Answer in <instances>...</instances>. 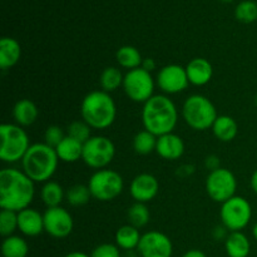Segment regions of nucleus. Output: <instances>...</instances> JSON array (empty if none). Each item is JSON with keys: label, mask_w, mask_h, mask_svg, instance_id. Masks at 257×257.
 I'll list each match as a JSON object with an SVG mask.
<instances>
[{"label": "nucleus", "mask_w": 257, "mask_h": 257, "mask_svg": "<svg viewBox=\"0 0 257 257\" xmlns=\"http://www.w3.org/2000/svg\"><path fill=\"white\" fill-rule=\"evenodd\" d=\"M34 181L24 171L4 168L0 171V207L2 210L20 212L34 200Z\"/></svg>", "instance_id": "nucleus-1"}, {"label": "nucleus", "mask_w": 257, "mask_h": 257, "mask_svg": "<svg viewBox=\"0 0 257 257\" xmlns=\"http://www.w3.org/2000/svg\"><path fill=\"white\" fill-rule=\"evenodd\" d=\"M177 122V107L167 95L156 94L143 104V127L146 131L155 135L156 137L173 133Z\"/></svg>", "instance_id": "nucleus-2"}, {"label": "nucleus", "mask_w": 257, "mask_h": 257, "mask_svg": "<svg viewBox=\"0 0 257 257\" xmlns=\"http://www.w3.org/2000/svg\"><path fill=\"white\" fill-rule=\"evenodd\" d=\"M83 120L93 130H105L114 123L117 117V105L109 93L94 90L88 93L80 104Z\"/></svg>", "instance_id": "nucleus-3"}, {"label": "nucleus", "mask_w": 257, "mask_h": 257, "mask_svg": "<svg viewBox=\"0 0 257 257\" xmlns=\"http://www.w3.org/2000/svg\"><path fill=\"white\" fill-rule=\"evenodd\" d=\"M55 148L47 143H34L29 147L22 160V167L25 175L34 182H48L58 168Z\"/></svg>", "instance_id": "nucleus-4"}, {"label": "nucleus", "mask_w": 257, "mask_h": 257, "mask_svg": "<svg viewBox=\"0 0 257 257\" xmlns=\"http://www.w3.org/2000/svg\"><path fill=\"white\" fill-rule=\"evenodd\" d=\"M182 117L192 130L207 131L212 128L218 115L216 107L207 97L192 94L183 103Z\"/></svg>", "instance_id": "nucleus-5"}, {"label": "nucleus", "mask_w": 257, "mask_h": 257, "mask_svg": "<svg viewBox=\"0 0 257 257\" xmlns=\"http://www.w3.org/2000/svg\"><path fill=\"white\" fill-rule=\"evenodd\" d=\"M0 160L7 163H15L24 158L30 145L28 133L23 127L13 123H4L0 125Z\"/></svg>", "instance_id": "nucleus-6"}, {"label": "nucleus", "mask_w": 257, "mask_h": 257, "mask_svg": "<svg viewBox=\"0 0 257 257\" xmlns=\"http://www.w3.org/2000/svg\"><path fill=\"white\" fill-rule=\"evenodd\" d=\"M92 197L102 202H108L122 193L123 178L113 170H98L93 173L88 182Z\"/></svg>", "instance_id": "nucleus-7"}, {"label": "nucleus", "mask_w": 257, "mask_h": 257, "mask_svg": "<svg viewBox=\"0 0 257 257\" xmlns=\"http://www.w3.org/2000/svg\"><path fill=\"white\" fill-rule=\"evenodd\" d=\"M222 225L230 232H237L247 227L252 217V207L245 197L233 196L222 203L220 210Z\"/></svg>", "instance_id": "nucleus-8"}, {"label": "nucleus", "mask_w": 257, "mask_h": 257, "mask_svg": "<svg viewBox=\"0 0 257 257\" xmlns=\"http://www.w3.org/2000/svg\"><path fill=\"white\" fill-rule=\"evenodd\" d=\"M115 155L114 143L104 136H92L83 145L82 160L94 170H103L113 161Z\"/></svg>", "instance_id": "nucleus-9"}, {"label": "nucleus", "mask_w": 257, "mask_h": 257, "mask_svg": "<svg viewBox=\"0 0 257 257\" xmlns=\"http://www.w3.org/2000/svg\"><path fill=\"white\" fill-rule=\"evenodd\" d=\"M122 87L127 97L136 103L145 104L155 95V79L152 74L142 67L128 70L124 75Z\"/></svg>", "instance_id": "nucleus-10"}, {"label": "nucleus", "mask_w": 257, "mask_h": 257, "mask_svg": "<svg viewBox=\"0 0 257 257\" xmlns=\"http://www.w3.org/2000/svg\"><path fill=\"white\" fill-rule=\"evenodd\" d=\"M237 190V181L235 175L227 168H218L212 171L206 178V191L211 200L223 203L235 196Z\"/></svg>", "instance_id": "nucleus-11"}, {"label": "nucleus", "mask_w": 257, "mask_h": 257, "mask_svg": "<svg viewBox=\"0 0 257 257\" xmlns=\"http://www.w3.org/2000/svg\"><path fill=\"white\" fill-rule=\"evenodd\" d=\"M141 257H171L173 245L171 238L160 231H148L141 237L137 247Z\"/></svg>", "instance_id": "nucleus-12"}, {"label": "nucleus", "mask_w": 257, "mask_h": 257, "mask_svg": "<svg viewBox=\"0 0 257 257\" xmlns=\"http://www.w3.org/2000/svg\"><path fill=\"white\" fill-rule=\"evenodd\" d=\"M44 231L54 238H65L72 233L74 221L63 207L48 208L44 212Z\"/></svg>", "instance_id": "nucleus-13"}, {"label": "nucleus", "mask_w": 257, "mask_h": 257, "mask_svg": "<svg viewBox=\"0 0 257 257\" xmlns=\"http://www.w3.org/2000/svg\"><path fill=\"white\" fill-rule=\"evenodd\" d=\"M190 84L186 68L178 64H168L161 68L157 74V85L166 94L183 92Z\"/></svg>", "instance_id": "nucleus-14"}, {"label": "nucleus", "mask_w": 257, "mask_h": 257, "mask_svg": "<svg viewBox=\"0 0 257 257\" xmlns=\"http://www.w3.org/2000/svg\"><path fill=\"white\" fill-rule=\"evenodd\" d=\"M160 191L158 180L151 173H141L131 182L130 193L136 202L147 203L157 196Z\"/></svg>", "instance_id": "nucleus-15"}, {"label": "nucleus", "mask_w": 257, "mask_h": 257, "mask_svg": "<svg viewBox=\"0 0 257 257\" xmlns=\"http://www.w3.org/2000/svg\"><path fill=\"white\" fill-rule=\"evenodd\" d=\"M18 230L25 236L35 237L44 231V216L34 208H25L18 212Z\"/></svg>", "instance_id": "nucleus-16"}, {"label": "nucleus", "mask_w": 257, "mask_h": 257, "mask_svg": "<svg viewBox=\"0 0 257 257\" xmlns=\"http://www.w3.org/2000/svg\"><path fill=\"white\" fill-rule=\"evenodd\" d=\"M156 152L161 158L167 161H176L185 153V143L180 136L168 133L157 138Z\"/></svg>", "instance_id": "nucleus-17"}, {"label": "nucleus", "mask_w": 257, "mask_h": 257, "mask_svg": "<svg viewBox=\"0 0 257 257\" xmlns=\"http://www.w3.org/2000/svg\"><path fill=\"white\" fill-rule=\"evenodd\" d=\"M186 73L191 84L202 87L212 79L213 68L212 64L205 58H195L187 64Z\"/></svg>", "instance_id": "nucleus-18"}, {"label": "nucleus", "mask_w": 257, "mask_h": 257, "mask_svg": "<svg viewBox=\"0 0 257 257\" xmlns=\"http://www.w3.org/2000/svg\"><path fill=\"white\" fill-rule=\"evenodd\" d=\"M39 110L35 103L30 99H20L13 108V117L15 124L20 127H29L38 119Z\"/></svg>", "instance_id": "nucleus-19"}, {"label": "nucleus", "mask_w": 257, "mask_h": 257, "mask_svg": "<svg viewBox=\"0 0 257 257\" xmlns=\"http://www.w3.org/2000/svg\"><path fill=\"white\" fill-rule=\"evenodd\" d=\"M22 57L20 44L13 38H2L0 40V68L7 70L14 67Z\"/></svg>", "instance_id": "nucleus-20"}, {"label": "nucleus", "mask_w": 257, "mask_h": 257, "mask_svg": "<svg viewBox=\"0 0 257 257\" xmlns=\"http://www.w3.org/2000/svg\"><path fill=\"white\" fill-rule=\"evenodd\" d=\"M225 250L228 257H247L251 252V243L241 231L230 232L225 241Z\"/></svg>", "instance_id": "nucleus-21"}, {"label": "nucleus", "mask_w": 257, "mask_h": 257, "mask_svg": "<svg viewBox=\"0 0 257 257\" xmlns=\"http://www.w3.org/2000/svg\"><path fill=\"white\" fill-rule=\"evenodd\" d=\"M55 152H57L59 161L67 163L77 162L83 156V143L69 136H65L64 140L57 146Z\"/></svg>", "instance_id": "nucleus-22"}, {"label": "nucleus", "mask_w": 257, "mask_h": 257, "mask_svg": "<svg viewBox=\"0 0 257 257\" xmlns=\"http://www.w3.org/2000/svg\"><path fill=\"white\" fill-rule=\"evenodd\" d=\"M142 235L140 228L132 225H124L115 232V245L124 251H133L138 247Z\"/></svg>", "instance_id": "nucleus-23"}, {"label": "nucleus", "mask_w": 257, "mask_h": 257, "mask_svg": "<svg viewBox=\"0 0 257 257\" xmlns=\"http://www.w3.org/2000/svg\"><path fill=\"white\" fill-rule=\"evenodd\" d=\"M212 132L221 142H231L237 136V123L230 115H218L212 125Z\"/></svg>", "instance_id": "nucleus-24"}, {"label": "nucleus", "mask_w": 257, "mask_h": 257, "mask_svg": "<svg viewBox=\"0 0 257 257\" xmlns=\"http://www.w3.org/2000/svg\"><path fill=\"white\" fill-rule=\"evenodd\" d=\"M40 197H42L43 203L48 208L59 207L60 203L64 200L65 193L59 183L54 182V181H48L40 191Z\"/></svg>", "instance_id": "nucleus-25"}, {"label": "nucleus", "mask_w": 257, "mask_h": 257, "mask_svg": "<svg viewBox=\"0 0 257 257\" xmlns=\"http://www.w3.org/2000/svg\"><path fill=\"white\" fill-rule=\"evenodd\" d=\"M115 59L120 67L128 70L140 68L143 62L140 50L135 47H131V45H124V47L119 48L117 50V54H115Z\"/></svg>", "instance_id": "nucleus-26"}, {"label": "nucleus", "mask_w": 257, "mask_h": 257, "mask_svg": "<svg viewBox=\"0 0 257 257\" xmlns=\"http://www.w3.org/2000/svg\"><path fill=\"white\" fill-rule=\"evenodd\" d=\"M28 252H29L28 242L20 236H9L3 241V257H27Z\"/></svg>", "instance_id": "nucleus-27"}, {"label": "nucleus", "mask_w": 257, "mask_h": 257, "mask_svg": "<svg viewBox=\"0 0 257 257\" xmlns=\"http://www.w3.org/2000/svg\"><path fill=\"white\" fill-rule=\"evenodd\" d=\"M123 80H124V75L122 74L120 69L115 67H107L100 74L99 84L102 90L112 93L117 90L120 85H123Z\"/></svg>", "instance_id": "nucleus-28"}, {"label": "nucleus", "mask_w": 257, "mask_h": 257, "mask_svg": "<svg viewBox=\"0 0 257 257\" xmlns=\"http://www.w3.org/2000/svg\"><path fill=\"white\" fill-rule=\"evenodd\" d=\"M157 138L148 131H141L133 138V150L136 153L141 156H147L156 151L157 146Z\"/></svg>", "instance_id": "nucleus-29"}, {"label": "nucleus", "mask_w": 257, "mask_h": 257, "mask_svg": "<svg viewBox=\"0 0 257 257\" xmlns=\"http://www.w3.org/2000/svg\"><path fill=\"white\" fill-rule=\"evenodd\" d=\"M90 197H92V193H90L88 185H74L68 188V191L65 192V198H67L68 203L74 207L87 205Z\"/></svg>", "instance_id": "nucleus-30"}, {"label": "nucleus", "mask_w": 257, "mask_h": 257, "mask_svg": "<svg viewBox=\"0 0 257 257\" xmlns=\"http://www.w3.org/2000/svg\"><path fill=\"white\" fill-rule=\"evenodd\" d=\"M151 213L146 203L136 202L128 208V220H130V225L135 226V227L141 228L145 227L148 222H150Z\"/></svg>", "instance_id": "nucleus-31"}, {"label": "nucleus", "mask_w": 257, "mask_h": 257, "mask_svg": "<svg viewBox=\"0 0 257 257\" xmlns=\"http://www.w3.org/2000/svg\"><path fill=\"white\" fill-rule=\"evenodd\" d=\"M18 230V212L2 210L0 212V233L3 237H9Z\"/></svg>", "instance_id": "nucleus-32"}, {"label": "nucleus", "mask_w": 257, "mask_h": 257, "mask_svg": "<svg viewBox=\"0 0 257 257\" xmlns=\"http://www.w3.org/2000/svg\"><path fill=\"white\" fill-rule=\"evenodd\" d=\"M90 125L85 123L84 120H74L68 125V136L74 140L79 141L84 145L92 136H90Z\"/></svg>", "instance_id": "nucleus-33"}, {"label": "nucleus", "mask_w": 257, "mask_h": 257, "mask_svg": "<svg viewBox=\"0 0 257 257\" xmlns=\"http://www.w3.org/2000/svg\"><path fill=\"white\" fill-rule=\"evenodd\" d=\"M236 18L242 23H252L257 19V4L255 2L240 3L236 8Z\"/></svg>", "instance_id": "nucleus-34"}, {"label": "nucleus", "mask_w": 257, "mask_h": 257, "mask_svg": "<svg viewBox=\"0 0 257 257\" xmlns=\"http://www.w3.org/2000/svg\"><path fill=\"white\" fill-rule=\"evenodd\" d=\"M64 137L65 135L62 128L58 127V125H50V127L47 128V131L44 133V143H47L50 147L57 148V146L64 140Z\"/></svg>", "instance_id": "nucleus-35"}, {"label": "nucleus", "mask_w": 257, "mask_h": 257, "mask_svg": "<svg viewBox=\"0 0 257 257\" xmlns=\"http://www.w3.org/2000/svg\"><path fill=\"white\" fill-rule=\"evenodd\" d=\"M90 257H122V255H120V248L117 245L102 243L92 251Z\"/></svg>", "instance_id": "nucleus-36"}, {"label": "nucleus", "mask_w": 257, "mask_h": 257, "mask_svg": "<svg viewBox=\"0 0 257 257\" xmlns=\"http://www.w3.org/2000/svg\"><path fill=\"white\" fill-rule=\"evenodd\" d=\"M205 165H206V167H207V170H210V172H212V171L221 168L220 158H218L216 155L208 156V157L206 158V161H205Z\"/></svg>", "instance_id": "nucleus-37"}, {"label": "nucleus", "mask_w": 257, "mask_h": 257, "mask_svg": "<svg viewBox=\"0 0 257 257\" xmlns=\"http://www.w3.org/2000/svg\"><path fill=\"white\" fill-rule=\"evenodd\" d=\"M227 228L225 227V226H217V227L215 228V231H213V237L216 238V240H223V238H227Z\"/></svg>", "instance_id": "nucleus-38"}, {"label": "nucleus", "mask_w": 257, "mask_h": 257, "mask_svg": "<svg viewBox=\"0 0 257 257\" xmlns=\"http://www.w3.org/2000/svg\"><path fill=\"white\" fill-rule=\"evenodd\" d=\"M141 67H142L145 70H147V72L151 73L156 69L157 64H156L155 59H152V58H146V59H143L142 65H141Z\"/></svg>", "instance_id": "nucleus-39"}, {"label": "nucleus", "mask_w": 257, "mask_h": 257, "mask_svg": "<svg viewBox=\"0 0 257 257\" xmlns=\"http://www.w3.org/2000/svg\"><path fill=\"white\" fill-rule=\"evenodd\" d=\"M182 257H207L203 251L197 250V248H192V250H188L187 252L183 253Z\"/></svg>", "instance_id": "nucleus-40"}, {"label": "nucleus", "mask_w": 257, "mask_h": 257, "mask_svg": "<svg viewBox=\"0 0 257 257\" xmlns=\"http://www.w3.org/2000/svg\"><path fill=\"white\" fill-rule=\"evenodd\" d=\"M250 186H251V188H252L253 192L257 193V170L252 173V176H251Z\"/></svg>", "instance_id": "nucleus-41"}, {"label": "nucleus", "mask_w": 257, "mask_h": 257, "mask_svg": "<svg viewBox=\"0 0 257 257\" xmlns=\"http://www.w3.org/2000/svg\"><path fill=\"white\" fill-rule=\"evenodd\" d=\"M64 257H90V255H87L84 252H80V251H73V252L67 253Z\"/></svg>", "instance_id": "nucleus-42"}, {"label": "nucleus", "mask_w": 257, "mask_h": 257, "mask_svg": "<svg viewBox=\"0 0 257 257\" xmlns=\"http://www.w3.org/2000/svg\"><path fill=\"white\" fill-rule=\"evenodd\" d=\"M252 236H253V238L257 241V222L253 225V227H252Z\"/></svg>", "instance_id": "nucleus-43"}, {"label": "nucleus", "mask_w": 257, "mask_h": 257, "mask_svg": "<svg viewBox=\"0 0 257 257\" xmlns=\"http://www.w3.org/2000/svg\"><path fill=\"white\" fill-rule=\"evenodd\" d=\"M124 257H137L135 255V252L133 251H127V253H125Z\"/></svg>", "instance_id": "nucleus-44"}, {"label": "nucleus", "mask_w": 257, "mask_h": 257, "mask_svg": "<svg viewBox=\"0 0 257 257\" xmlns=\"http://www.w3.org/2000/svg\"><path fill=\"white\" fill-rule=\"evenodd\" d=\"M221 2H226V3H228V2H232V0H221Z\"/></svg>", "instance_id": "nucleus-45"}, {"label": "nucleus", "mask_w": 257, "mask_h": 257, "mask_svg": "<svg viewBox=\"0 0 257 257\" xmlns=\"http://www.w3.org/2000/svg\"><path fill=\"white\" fill-rule=\"evenodd\" d=\"M255 104H256V107H257V95H256V98H255Z\"/></svg>", "instance_id": "nucleus-46"}]
</instances>
